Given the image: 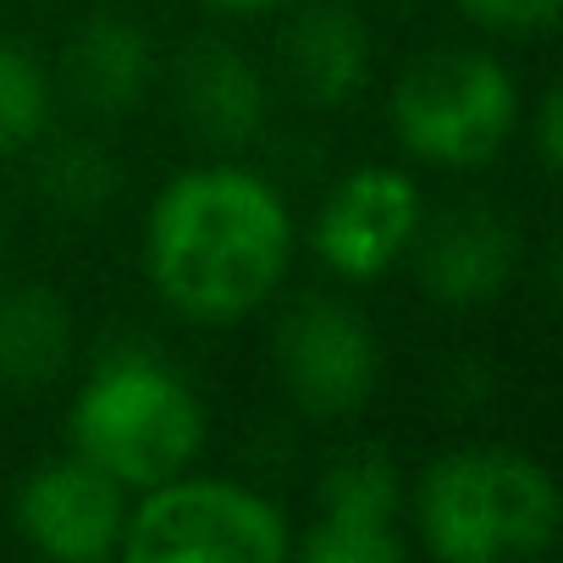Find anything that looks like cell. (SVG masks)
Listing matches in <instances>:
<instances>
[{"label": "cell", "mask_w": 563, "mask_h": 563, "mask_svg": "<svg viewBox=\"0 0 563 563\" xmlns=\"http://www.w3.org/2000/svg\"><path fill=\"white\" fill-rule=\"evenodd\" d=\"M558 481L514 448H459L415 486L420 547L442 563H508L558 541Z\"/></svg>", "instance_id": "7a4b0ae2"}, {"label": "cell", "mask_w": 563, "mask_h": 563, "mask_svg": "<svg viewBox=\"0 0 563 563\" xmlns=\"http://www.w3.org/2000/svg\"><path fill=\"white\" fill-rule=\"evenodd\" d=\"M453 7L486 34H547L558 23V0H453Z\"/></svg>", "instance_id": "ac0fdd59"}, {"label": "cell", "mask_w": 563, "mask_h": 563, "mask_svg": "<svg viewBox=\"0 0 563 563\" xmlns=\"http://www.w3.org/2000/svg\"><path fill=\"white\" fill-rule=\"evenodd\" d=\"M393 122L409 155L470 172L486 166L519 122V89L486 51H442L415 62L393 89Z\"/></svg>", "instance_id": "5b68a950"}, {"label": "cell", "mask_w": 563, "mask_h": 563, "mask_svg": "<svg viewBox=\"0 0 563 563\" xmlns=\"http://www.w3.org/2000/svg\"><path fill=\"white\" fill-rule=\"evenodd\" d=\"M420 227H426L420 183L393 166H360L327 194L316 216V254L327 271L349 282H376L420 243Z\"/></svg>", "instance_id": "52a82bcc"}, {"label": "cell", "mask_w": 563, "mask_h": 563, "mask_svg": "<svg viewBox=\"0 0 563 563\" xmlns=\"http://www.w3.org/2000/svg\"><path fill=\"white\" fill-rule=\"evenodd\" d=\"M294 547L310 563H404L409 552L393 525H338V519H316Z\"/></svg>", "instance_id": "2e32d148"}, {"label": "cell", "mask_w": 563, "mask_h": 563, "mask_svg": "<svg viewBox=\"0 0 563 563\" xmlns=\"http://www.w3.org/2000/svg\"><path fill=\"white\" fill-rule=\"evenodd\" d=\"M67 73L89 111H100V117L128 111V106H139V95L150 84V40L128 18H95L73 40Z\"/></svg>", "instance_id": "7c38bea8"}, {"label": "cell", "mask_w": 563, "mask_h": 563, "mask_svg": "<svg viewBox=\"0 0 563 563\" xmlns=\"http://www.w3.org/2000/svg\"><path fill=\"white\" fill-rule=\"evenodd\" d=\"M276 371L299 409L338 420L371 404L382 382V349H376V332L349 305L310 299L276 332Z\"/></svg>", "instance_id": "8992f818"}, {"label": "cell", "mask_w": 563, "mask_h": 563, "mask_svg": "<svg viewBox=\"0 0 563 563\" xmlns=\"http://www.w3.org/2000/svg\"><path fill=\"white\" fill-rule=\"evenodd\" d=\"M128 508L122 558L133 563H282L294 530L271 497L216 475H172Z\"/></svg>", "instance_id": "277c9868"}, {"label": "cell", "mask_w": 563, "mask_h": 563, "mask_svg": "<svg viewBox=\"0 0 563 563\" xmlns=\"http://www.w3.org/2000/svg\"><path fill=\"white\" fill-rule=\"evenodd\" d=\"M67 431L73 453L106 470L122 492H150L199 459L205 404L172 365L117 354L78 387Z\"/></svg>", "instance_id": "3957f363"}, {"label": "cell", "mask_w": 563, "mask_h": 563, "mask_svg": "<svg viewBox=\"0 0 563 563\" xmlns=\"http://www.w3.org/2000/svg\"><path fill=\"white\" fill-rule=\"evenodd\" d=\"M12 519H18L23 541L56 563H106L122 552L128 492L89 459L67 453V459L40 464L18 486Z\"/></svg>", "instance_id": "ba28073f"}, {"label": "cell", "mask_w": 563, "mask_h": 563, "mask_svg": "<svg viewBox=\"0 0 563 563\" xmlns=\"http://www.w3.org/2000/svg\"><path fill=\"white\" fill-rule=\"evenodd\" d=\"M558 133H563V106H558V89H547L541 106H536V161H541V172H558V161H563Z\"/></svg>", "instance_id": "d6986e66"}, {"label": "cell", "mask_w": 563, "mask_h": 563, "mask_svg": "<svg viewBox=\"0 0 563 563\" xmlns=\"http://www.w3.org/2000/svg\"><path fill=\"white\" fill-rule=\"evenodd\" d=\"M321 519L338 525H393L398 519V470L382 453H349L321 481Z\"/></svg>", "instance_id": "5bb4252c"}, {"label": "cell", "mask_w": 563, "mask_h": 563, "mask_svg": "<svg viewBox=\"0 0 563 563\" xmlns=\"http://www.w3.org/2000/svg\"><path fill=\"white\" fill-rule=\"evenodd\" d=\"M514 232L492 210H459L431 227L420 249V282L426 294L448 310H475L503 294V282L514 276Z\"/></svg>", "instance_id": "9c48e42d"}, {"label": "cell", "mask_w": 563, "mask_h": 563, "mask_svg": "<svg viewBox=\"0 0 563 563\" xmlns=\"http://www.w3.org/2000/svg\"><path fill=\"white\" fill-rule=\"evenodd\" d=\"M210 12H227V18H254V12H276L288 7V0H205Z\"/></svg>", "instance_id": "ffe728a7"}, {"label": "cell", "mask_w": 563, "mask_h": 563, "mask_svg": "<svg viewBox=\"0 0 563 563\" xmlns=\"http://www.w3.org/2000/svg\"><path fill=\"white\" fill-rule=\"evenodd\" d=\"M73 349V316L51 288H18L0 299V382L45 387Z\"/></svg>", "instance_id": "4fadbf2b"}, {"label": "cell", "mask_w": 563, "mask_h": 563, "mask_svg": "<svg viewBox=\"0 0 563 563\" xmlns=\"http://www.w3.org/2000/svg\"><path fill=\"white\" fill-rule=\"evenodd\" d=\"M45 128H51V78H45V67L18 45H0V155L29 150Z\"/></svg>", "instance_id": "9a60e30c"}, {"label": "cell", "mask_w": 563, "mask_h": 563, "mask_svg": "<svg viewBox=\"0 0 563 563\" xmlns=\"http://www.w3.org/2000/svg\"><path fill=\"white\" fill-rule=\"evenodd\" d=\"M183 117L210 144H249L265 122V84L232 45H194L183 62Z\"/></svg>", "instance_id": "30bf717a"}, {"label": "cell", "mask_w": 563, "mask_h": 563, "mask_svg": "<svg viewBox=\"0 0 563 563\" xmlns=\"http://www.w3.org/2000/svg\"><path fill=\"white\" fill-rule=\"evenodd\" d=\"M288 67L316 106H343L371 78V29L349 7H310L288 34Z\"/></svg>", "instance_id": "8fae6325"}, {"label": "cell", "mask_w": 563, "mask_h": 563, "mask_svg": "<svg viewBox=\"0 0 563 563\" xmlns=\"http://www.w3.org/2000/svg\"><path fill=\"white\" fill-rule=\"evenodd\" d=\"M288 260V199L243 166H194L172 177L144 221V271L155 294L205 327L254 316L282 288Z\"/></svg>", "instance_id": "6da1fadb"}, {"label": "cell", "mask_w": 563, "mask_h": 563, "mask_svg": "<svg viewBox=\"0 0 563 563\" xmlns=\"http://www.w3.org/2000/svg\"><path fill=\"white\" fill-rule=\"evenodd\" d=\"M45 188H51V199H56L62 210H95V205L111 199L117 177H111V161H106L100 150H89V144H62V150L51 155V166H45Z\"/></svg>", "instance_id": "e0dca14e"}]
</instances>
